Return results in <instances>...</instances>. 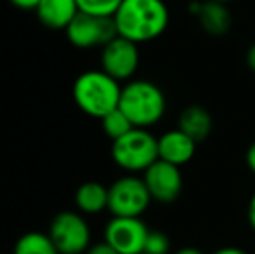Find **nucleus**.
Segmentation results:
<instances>
[{"mask_svg": "<svg viewBox=\"0 0 255 254\" xmlns=\"http://www.w3.org/2000/svg\"><path fill=\"white\" fill-rule=\"evenodd\" d=\"M148 235L149 230L141 218L113 216L104 228V242H108L118 254L144 253Z\"/></svg>", "mask_w": 255, "mask_h": 254, "instance_id": "8", "label": "nucleus"}, {"mask_svg": "<svg viewBox=\"0 0 255 254\" xmlns=\"http://www.w3.org/2000/svg\"><path fill=\"white\" fill-rule=\"evenodd\" d=\"M101 124H103V131L110 136L111 139H118L122 136H125L127 132H130L134 129V124L128 120V117L122 112L120 108L113 110L110 112L108 115H104L101 119Z\"/></svg>", "mask_w": 255, "mask_h": 254, "instance_id": "17", "label": "nucleus"}, {"mask_svg": "<svg viewBox=\"0 0 255 254\" xmlns=\"http://www.w3.org/2000/svg\"><path fill=\"white\" fill-rule=\"evenodd\" d=\"M113 21L120 37L139 45L165 33L170 23V10L163 0H124Z\"/></svg>", "mask_w": 255, "mask_h": 254, "instance_id": "1", "label": "nucleus"}, {"mask_svg": "<svg viewBox=\"0 0 255 254\" xmlns=\"http://www.w3.org/2000/svg\"><path fill=\"white\" fill-rule=\"evenodd\" d=\"M122 85L117 78L103 70H87L77 77L73 84V99L89 117L103 119L118 108Z\"/></svg>", "mask_w": 255, "mask_h": 254, "instance_id": "2", "label": "nucleus"}, {"mask_svg": "<svg viewBox=\"0 0 255 254\" xmlns=\"http://www.w3.org/2000/svg\"><path fill=\"white\" fill-rule=\"evenodd\" d=\"M141 254H144V253H141Z\"/></svg>", "mask_w": 255, "mask_h": 254, "instance_id": "28", "label": "nucleus"}, {"mask_svg": "<svg viewBox=\"0 0 255 254\" xmlns=\"http://www.w3.org/2000/svg\"><path fill=\"white\" fill-rule=\"evenodd\" d=\"M68 40L78 49L104 47L117 37V26L113 17H99L91 14L78 12L66 28Z\"/></svg>", "mask_w": 255, "mask_h": 254, "instance_id": "7", "label": "nucleus"}, {"mask_svg": "<svg viewBox=\"0 0 255 254\" xmlns=\"http://www.w3.org/2000/svg\"><path fill=\"white\" fill-rule=\"evenodd\" d=\"M196 146H198V143L177 127L163 132L158 138V157H160V160L181 167L186 166L195 157Z\"/></svg>", "mask_w": 255, "mask_h": 254, "instance_id": "12", "label": "nucleus"}, {"mask_svg": "<svg viewBox=\"0 0 255 254\" xmlns=\"http://www.w3.org/2000/svg\"><path fill=\"white\" fill-rule=\"evenodd\" d=\"M151 200L144 180L135 174L118 178L108 188V211L113 216L141 218Z\"/></svg>", "mask_w": 255, "mask_h": 254, "instance_id": "5", "label": "nucleus"}, {"mask_svg": "<svg viewBox=\"0 0 255 254\" xmlns=\"http://www.w3.org/2000/svg\"><path fill=\"white\" fill-rule=\"evenodd\" d=\"M189 10L198 19L205 33L212 37H222L231 30V12L226 3L214 0H193L189 3Z\"/></svg>", "mask_w": 255, "mask_h": 254, "instance_id": "11", "label": "nucleus"}, {"mask_svg": "<svg viewBox=\"0 0 255 254\" xmlns=\"http://www.w3.org/2000/svg\"><path fill=\"white\" fill-rule=\"evenodd\" d=\"M35 10L40 23L51 30H66L80 12L77 0H42Z\"/></svg>", "mask_w": 255, "mask_h": 254, "instance_id": "13", "label": "nucleus"}, {"mask_svg": "<svg viewBox=\"0 0 255 254\" xmlns=\"http://www.w3.org/2000/svg\"><path fill=\"white\" fill-rule=\"evenodd\" d=\"M14 254H59V251L54 246L49 234L45 235L38 232H30L17 239L14 246Z\"/></svg>", "mask_w": 255, "mask_h": 254, "instance_id": "16", "label": "nucleus"}, {"mask_svg": "<svg viewBox=\"0 0 255 254\" xmlns=\"http://www.w3.org/2000/svg\"><path fill=\"white\" fill-rule=\"evenodd\" d=\"M142 180L148 187L151 199L160 204L174 202L184 187L181 167L160 159L142 173Z\"/></svg>", "mask_w": 255, "mask_h": 254, "instance_id": "10", "label": "nucleus"}, {"mask_svg": "<svg viewBox=\"0 0 255 254\" xmlns=\"http://www.w3.org/2000/svg\"><path fill=\"white\" fill-rule=\"evenodd\" d=\"M174 254H203V251H200L196 248H182L179 251H175Z\"/></svg>", "mask_w": 255, "mask_h": 254, "instance_id": "26", "label": "nucleus"}, {"mask_svg": "<svg viewBox=\"0 0 255 254\" xmlns=\"http://www.w3.org/2000/svg\"><path fill=\"white\" fill-rule=\"evenodd\" d=\"M212 254H250V253H247L245 249H242V248H233V246H229V248L217 249V251Z\"/></svg>", "mask_w": 255, "mask_h": 254, "instance_id": "25", "label": "nucleus"}, {"mask_svg": "<svg viewBox=\"0 0 255 254\" xmlns=\"http://www.w3.org/2000/svg\"><path fill=\"white\" fill-rule=\"evenodd\" d=\"M177 127L184 131L189 138H193L196 143H202L212 134L214 120L207 108L200 105H191L179 113Z\"/></svg>", "mask_w": 255, "mask_h": 254, "instance_id": "14", "label": "nucleus"}, {"mask_svg": "<svg viewBox=\"0 0 255 254\" xmlns=\"http://www.w3.org/2000/svg\"><path fill=\"white\" fill-rule=\"evenodd\" d=\"M124 0H77L80 12L99 17H113Z\"/></svg>", "mask_w": 255, "mask_h": 254, "instance_id": "18", "label": "nucleus"}, {"mask_svg": "<svg viewBox=\"0 0 255 254\" xmlns=\"http://www.w3.org/2000/svg\"><path fill=\"white\" fill-rule=\"evenodd\" d=\"M111 157L120 169L128 174L144 173L158 157V138L148 129L134 127L122 138L115 139L111 146Z\"/></svg>", "mask_w": 255, "mask_h": 254, "instance_id": "4", "label": "nucleus"}, {"mask_svg": "<svg viewBox=\"0 0 255 254\" xmlns=\"http://www.w3.org/2000/svg\"><path fill=\"white\" fill-rule=\"evenodd\" d=\"M75 204L84 214H99L108 209V188L98 181H87L78 187Z\"/></svg>", "mask_w": 255, "mask_h": 254, "instance_id": "15", "label": "nucleus"}, {"mask_svg": "<svg viewBox=\"0 0 255 254\" xmlns=\"http://www.w3.org/2000/svg\"><path fill=\"white\" fill-rule=\"evenodd\" d=\"M85 254H118V253L108 242H101V244H96L92 248H89Z\"/></svg>", "mask_w": 255, "mask_h": 254, "instance_id": "20", "label": "nucleus"}, {"mask_svg": "<svg viewBox=\"0 0 255 254\" xmlns=\"http://www.w3.org/2000/svg\"><path fill=\"white\" fill-rule=\"evenodd\" d=\"M118 108L128 117L134 127L156 126L167 112V98L160 85L151 80H130L122 87Z\"/></svg>", "mask_w": 255, "mask_h": 254, "instance_id": "3", "label": "nucleus"}, {"mask_svg": "<svg viewBox=\"0 0 255 254\" xmlns=\"http://www.w3.org/2000/svg\"><path fill=\"white\" fill-rule=\"evenodd\" d=\"M245 160H247V167L255 174V141L249 146V150H247Z\"/></svg>", "mask_w": 255, "mask_h": 254, "instance_id": "23", "label": "nucleus"}, {"mask_svg": "<svg viewBox=\"0 0 255 254\" xmlns=\"http://www.w3.org/2000/svg\"><path fill=\"white\" fill-rule=\"evenodd\" d=\"M170 251V239L163 232H151L146 239L144 254H168Z\"/></svg>", "mask_w": 255, "mask_h": 254, "instance_id": "19", "label": "nucleus"}, {"mask_svg": "<svg viewBox=\"0 0 255 254\" xmlns=\"http://www.w3.org/2000/svg\"><path fill=\"white\" fill-rule=\"evenodd\" d=\"M49 237L59 254H82L91 248V228L84 216L75 211H63L54 218Z\"/></svg>", "mask_w": 255, "mask_h": 254, "instance_id": "6", "label": "nucleus"}, {"mask_svg": "<svg viewBox=\"0 0 255 254\" xmlns=\"http://www.w3.org/2000/svg\"><path fill=\"white\" fill-rule=\"evenodd\" d=\"M9 2L12 3L14 7H17V9L35 10L38 7V3L42 2V0H9Z\"/></svg>", "mask_w": 255, "mask_h": 254, "instance_id": "21", "label": "nucleus"}, {"mask_svg": "<svg viewBox=\"0 0 255 254\" xmlns=\"http://www.w3.org/2000/svg\"><path fill=\"white\" fill-rule=\"evenodd\" d=\"M245 61H247V66H249V70L255 73V42L249 47V51H247Z\"/></svg>", "mask_w": 255, "mask_h": 254, "instance_id": "24", "label": "nucleus"}, {"mask_svg": "<svg viewBox=\"0 0 255 254\" xmlns=\"http://www.w3.org/2000/svg\"><path fill=\"white\" fill-rule=\"evenodd\" d=\"M247 218H249L250 228L255 232V193L252 195V199H250L249 207H247Z\"/></svg>", "mask_w": 255, "mask_h": 254, "instance_id": "22", "label": "nucleus"}, {"mask_svg": "<svg viewBox=\"0 0 255 254\" xmlns=\"http://www.w3.org/2000/svg\"><path fill=\"white\" fill-rule=\"evenodd\" d=\"M214 2H221V3H226V5H228V3L233 2V0H214Z\"/></svg>", "mask_w": 255, "mask_h": 254, "instance_id": "27", "label": "nucleus"}, {"mask_svg": "<svg viewBox=\"0 0 255 254\" xmlns=\"http://www.w3.org/2000/svg\"><path fill=\"white\" fill-rule=\"evenodd\" d=\"M139 47L132 40L117 37L110 40L101 51V70L117 78L118 82L130 80L139 68Z\"/></svg>", "mask_w": 255, "mask_h": 254, "instance_id": "9", "label": "nucleus"}]
</instances>
